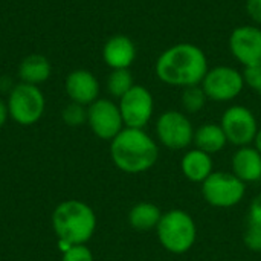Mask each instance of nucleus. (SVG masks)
Segmentation results:
<instances>
[{"label": "nucleus", "instance_id": "nucleus-26", "mask_svg": "<svg viewBox=\"0 0 261 261\" xmlns=\"http://www.w3.org/2000/svg\"><path fill=\"white\" fill-rule=\"evenodd\" d=\"M245 9L248 17L254 21V24L261 28V0H246Z\"/></svg>", "mask_w": 261, "mask_h": 261}, {"label": "nucleus", "instance_id": "nucleus-28", "mask_svg": "<svg viewBox=\"0 0 261 261\" xmlns=\"http://www.w3.org/2000/svg\"><path fill=\"white\" fill-rule=\"evenodd\" d=\"M8 118H9V112H8V104L3 101V99H0V128L5 125V122L8 121Z\"/></svg>", "mask_w": 261, "mask_h": 261}, {"label": "nucleus", "instance_id": "nucleus-23", "mask_svg": "<svg viewBox=\"0 0 261 261\" xmlns=\"http://www.w3.org/2000/svg\"><path fill=\"white\" fill-rule=\"evenodd\" d=\"M245 246L252 252H261V226L249 223L245 236H243Z\"/></svg>", "mask_w": 261, "mask_h": 261}, {"label": "nucleus", "instance_id": "nucleus-9", "mask_svg": "<svg viewBox=\"0 0 261 261\" xmlns=\"http://www.w3.org/2000/svg\"><path fill=\"white\" fill-rule=\"evenodd\" d=\"M220 127L223 128L228 142L236 147L251 145L258 132V122L254 112L240 104L231 106L223 112Z\"/></svg>", "mask_w": 261, "mask_h": 261}, {"label": "nucleus", "instance_id": "nucleus-21", "mask_svg": "<svg viewBox=\"0 0 261 261\" xmlns=\"http://www.w3.org/2000/svg\"><path fill=\"white\" fill-rule=\"evenodd\" d=\"M206 101H208V98L200 84L182 89L180 104L187 115H194V113L202 112L206 106Z\"/></svg>", "mask_w": 261, "mask_h": 261}, {"label": "nucleus", "instance_id": "nucleus-10", "mask_svg": "<svg viewBox=\"0 0 261 261\" xmlns=\"http://www.w3.org/2000/svg\"><path fill=\"white\" fill-rule=\"evenodd\" d=\"M118 106L124 125L128 128H145L154 113V98L151 92L141 84H135L119 98Z\"/></svg>", "mask_w": 261, "mask_h": 261}, {"label": "nucleus", "instance_id": "nucleus-16", "mask_svg": "<svg viewBox=\"0 0 261 261\" xmlns=\"http://www.w3.org/2000/svg\"><path fill=\"white\" fill-rule=\"evenodd\" d=\"M180 170L188 180L194 184H203L214 171L213 156L199 148L188 150L182 156Z\"/></svg>", "mask_w": 261, "mask_h": 261}, {"label": "nucleus", "instance_id": "nucleus-20", "mask_svg": "<svg viewBox=\"0 0 261 261\" xmlns=\"http://www.w3.org/2000/svg\"><path fill=\"white\" fill-rule=\"evenodd\" d=\"M135 86L130 69H115L107 76V92L113 98H122Z\"/></svg>", "mask_w": 261, "mask_h": 261}, {"label": "nucleus", "instance_id": "nucleus-2", "mask_svg": "<svg viewBox=\"0 0 261 261\" xmlns=\"http://www.w3.org/2000/svg\"><path fill=\"white\" fill-rule=\"evenodd\" d=\"M110 158L121 171L139 174L156 165L159 147L144 128L124 127L122 132L110 141Z\"/></svg>", "mask_w": 261, "mask_h": 261}, {"label": "nucleus", "instance_id": "nucleus-8", "mask_svg": "<svg viewBox=\"0 0 261 261\" xmlns=\"http://www.w3.org/2000/svg\"><path fill=\"white\" fill-rule=\"evenodd\" d=\"M156 136L170 150H185L193 144L194 127L185 112L167 110L156 121Z\"/></svg>", "mask_w": 261, "mask_h": 261}, {"label": "nucleus", "instance_id": "nucleus-12", "mask_svg": "<svg viewBox=\"0 0 261 261\" xmlns=\"http://www.w3.org/2000/svg\"><path fill=\"white\" fill-rule=\"evenodd\" d=\"M229 50L245 69L261 66L260 26L243 24L236 28L229 35Z\"/></svg>", "mask_w": 261, "mask_h": 261}, {"label": "nucleus", "instance_id": "nucleus-19", "mask_svg": "<svg viewBox=\"0 0 261 261\" xmlns=\"http://www.w3.org/2000/svg\"><path fill=\"white\" fill-rule=\"evenodd\" d=\"M162 214L164 213L158 205L151 202H139L130 210L128 223L136 231H151L158 228Z\"/></svg>", "mask_w": 261, "mask_h": 261}, {"label": "nucleus", "instance_id": "nucleus-11", "mask_svg": "<svg viewBox=\"0 0 261 261\" xmlns=\"http://www.w3.org/2000/svg\"><path fill=\"white\" fill-rule=\"evenodd\" d=\"M87 124L93 135L102 141H112L125 127L119 106L107 98H98L87 107Z\"/></svg>", "mask_w": 261, "mask_h": 261}, {"label": "nucleus", "instance_id": "nucleus-18", "mask_svg": "<svg viewBox=\"0 0 261 261\" xmlns=\"http://www.w3.org/2000/svg\"><path fill=\"white\" fill-rule=\"evenodd\" d=\"M193 144L196 145V148L213 156L225 148V145L228 144V139H226L225 132L220 127V124L208 122L194 130Z\"/></svg>", "mask_w": 261, "mask_h": 261}, {"label": "nucleus", "instance_id": "nucleus-15", "mask_svg": "<svg viewBox=\"0 0 261 261\" xmlns=\"http://www.w3.org/2000/svg\"><path fill=\"white\" fill-rule=\"evenodd\" d=\"M232 173L245 184L261 182V154L252 147H239L232 154Z\"/></svg>", "mask_w": 261, "mask_h": 261}, {"label": "nucleus", "instance_id": "nucleus-24", "mask_svg": "<svg viewBox=\"0 0 261 261\" xmlns=\"http://www.w3.org/2000/svg\"><path fill=\"white\" fill-rule=\"evenodd\" d=\"M61 261H93V254L86 245H73L63 252Z\"/></svg>", "mask_w": 261, "mask_h": 261}, {"label": "nucleus", "instance_id": "nucleus-29", "mask_svg": "<svg viewBox=\"0 0 261 261\" xmlns=\"http://www.w3.org/2000/svg\"><path fill=\"white\" fill-rule=\"evenodd\" d=\"M254 145V148L258 151L261 154V128H258V132H257V135H255V138H254V142H252Z\"/></svg>", "mask_w": 261, "mask_h": 261}, {"label": "nucleus", "instance_id": "nucleus-27", "mask_svg": "<svg viewBox=\"0 0 261 261\" xmlns=\"http://www.w3.org/2000/svg\"><path fill=\"white\" fill-rule=\"evenodd\" d=\"M249 223L261 226V194L255 196L249 205Z\"/></svg>", "mask_w": 261, "mask_h": 261}, {"label": "nucleus", "instance_id": "nucleus-14", "mask_svg": "<svg viewBox=\"0 0 261 261\" xmlns=\"http://www.w3.org/2000/svg\"><path fill=\"white\" fill-rule=\"evenodd\" d=\"M102 60L112 70L130 69L136 60V44L127 35H113L102 46Z\"/></svg>", "mask_w": 261, "mask_h": 261}, {"label": "nucleus", "instance_id": "nucleus-13", "mask_svg": "<svg viewBox=\"0 0 261 261\" xmlns=\"http://www.w3.org/2000/svg\"><path fill=\"white\" fill-rule=\"evenodd\" d=\"M64 89L72 102L89 107L99 98V81L98 78L86 69L72 70L64 81Z\"/></svg>", "mask_w": 261, "mask_h": 261}, {"label": "nucleus", "instance_id": "nucleus-25", "mask_svg": "<svg viewBox=\"0 0 261 261\" xmlns=\"http://www.w3.org/2000/svg\"><path fill=\"white\" fill-rule=\"evenodd\" d=\"M245 83L249 89H252L257 95L261 96V66L257 67H248L243 70Z\"/></svg>", "mask_w": 261, "mask_h": 261}, {"label": "nucleus", "instance_id": "nucleus-3", "mask_svg": "<svg viewBox=\"0 0 261 261\" xmlns=\"http://www.w3.org/2000/svg\"><path fill=\"white\" fill-rule=\"evenodd\" d=\"M52 226L60 243L86 245L96 231V216L81 200H64L54 210Z\"/></svg>", "mask_w": 261, "mask_h": 261}, {"label": "nucleus", "instance_id": "nucleus-17", "mask_svg": "<svg viewBox=\"0 0 261 261\" xmlns=\"http://www.w3.org/2000/svg\"><path fill=\"white\" fill-rule=\"evenodd\" d=\"M52 73V66L49 60L41 54H31L21 60L18 64V78L21 83L38 86L49 80Z\"/></svg>", "mask_w": 261, "mask_h": 261}, {"label": "nucleus", "instance_id": "nucleus-22", "mask_svg": "<svg viewBox=\"0 0 261 261\" xmlns=\"http://www.w3.org/2000/svg\"><path fill=\"white\" fill-rule=\"evenodd\" d=\"M61 118H63L64 124L69 127H81L83 124L87 122V107L70 101L63 109Z\"/></svg>", "mask_w": 261, "mask_h": 261}, {"label": "nucleus", "instance_id": "nucleus-7", "mask_svg": "<svg viewBox=\"0 0 261 261\" xmlns=\"http://www.w3.org/2000/svg\"><path fill=\"white\" fill-rule=\"evenodd\" d=\"M245 194L246 184L232 171H213L202 184V196L214 208H232L245 199Z\"/></svg>", "mask_w": 261, "mask_h": 261}, {"label": "nucleus", "instance_id": "nucleus-4", "mask_svg": "<svg viewBox=\"0 0 261 261\" xmlns=\"http://www.w3.org/2000/svg\"><path fill=\"white\" fill-rule=\"evenodd\" d=\"M162 248L174 255L187 254L196 243L197 226L194 219L184 210H170L162 214L156 228Z\"/></svg>", "mask_w": 261, "mask_h": 261}, {"label": "nucleus", "instance_id": "nucleus-6", "mask_svg": "<svg viewBox=\"0 0 261 261\" xmlns=\"http://www.w3.org/2000/svg\"><path fill=\"white\" fill-rule=\"evenodd\" d=\"M200 86L208 101L229 102L234 101L243 92L246 83L243 72L232 66L220 64L208 69Z\"/></svg>", "mask_w": 261, "mask_h": 261}, {"label": "nucleus", "instance_id": "nucleus-1", "mask_svg": "<svg viewBox=\"0 0 261 261\" xmlns=\"http://www.w3.org/2000/svg\"><path fill=\"white\" fill-rule=\"evenodd\" d=\"M208 69L210 66L205 52L193 43H176L167 47L154 64L159 81L180 89L199 86Z\"/></svg>", "mask_w": 261, "mask_h": 261}, {"label": "nucleus", "instance_id": "nucleus-5", "mask_svg": "<svg viewBox=\"0 0 261 261\" xmlns=\"http://www.w3.org/2000/svg\"><path fill=\"white\" fill-rule=\"evenodd\" d=\"M6 104L11 119L24 127L38 122L46 109L41 89L26 83H18L11 89Z\"/></svg>", "mask_w": 261, "mask_h": 261}]
</instances>
